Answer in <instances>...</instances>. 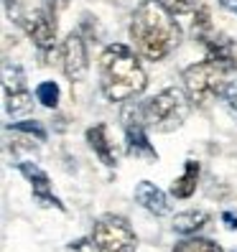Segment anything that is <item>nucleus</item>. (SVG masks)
<instances>
[{
  "label": "nucleus",
  "mask_w": 237,
  "mask_h": 252,
  "mask_svg": "<svg viewBox=\"0 0 237 252\" xmlns=\"http://www.w3.org/2000/svg\"><path fill=\"white\" fill-rule=\"evenodd\" d=\"M130 38L143 59H148V62H164L179 46L181 28L166 8H161L156 0H145L133 13Z\"/></svg>",
  "instance_id": "nucleus-1"
},
{
  "label": "nucleus",
  "mask_w": 237,
  "mask_h": 252,
  "mask_svg": "<svg viewBox=\"0 0 237 252\" xmlns=\"http://www.w3.org/2000/svg\"><path fill=\"white\" fill-rule=\"evenodd\" d=\"M100 84L110 102H128L145 90L148 77L130 46L110 43L100 56Z\"/></svg>",
  "instance_id": "nucleus-2"
},
{
  "label": "nucleus",
  "mask_w": 237,
  "mask_h": 252,
  "mask_svg": "<svg viewBox=\"0 0 237 252\" xmlns=\"http://www.w3.org/2000/svg\"><path fill=\"white\" fill-rule=\"evenodd\" d=\"M186 112H189V102L184 92L176 90V87L158 92L143 105L145 125L158 132H171L176 127H181V123L186 120Z\"/></svg>",
  "instance_id": "nucleus-3"
},
{
  "label": "nucleus",
  "mask_w": 237,
  "mask_h": 252,
  "mask_svg": "<svg viewBox=\"0 0 237 252\" xmlns=\"http://www.w3.org/2000/svg\"><path fill=\"white\" fill-rule=\"evenodd\" d=\"M225 71L227 69H222L217 62H212V59L186 66L181 79H184V87H186L189 102H194V105H206L214 94H222Z\"/></svg>",
  "instance_id": "nucleus-4"
},
{
  "label": "nucleus",
  "mask_w": 237,
  "mask_h": 252,
  "mask_svg": "<svg viewBox=\"0 0 237 252\" xmlns=\"http://www.w3.org/2000/svg\"><path fill=\"white\" fill-rule=\"evenodd\" d=\"M92 240L100 247V252H135L138 237L133 232V227L123 217L105 214L95 221Z\"/></svg>",
  "instance_id": "nucleus-5"
},
{
  "label": "nucleus",
  "mask_w": 237,
  "mask_h": 252,
  "mask_svg": "<svg viewBox=\"0 0 237 252\" xmlns=\"http://www.w3.org/2000/svg\"><path fill=\"white\" fill-rule=\"evenodd\" d=\"M123 125H125V138H128V153L145 160H158L156 148L145 135L148 125L143 117V105H128L123 110Z\"/></svg>",
  "instance_id": "nucleus-6"
},
{
  "label": "nucleus",
  "mask_w": 237,
  "mask_h": 252,
  "mask_svg": "<svg viewBox=\"0 0 237 252\" xmlns=\"http://www.w3.org/2000/svg\"><path fill=\"white\" fill-rule=\"evenodd\" d=\"M23 28H26V33L31 36V41L43 51H49L56 43V13H51L46 8H38L34 13H28L26 21H23Z\"/></svg>",
  "instance_id": "nucleus-7"
},
{
  "label": "nucleus",
  "mask_w": 237,
  "mask_h": 252,
  "mask_svg": "<svg viewBox=\"0 0 237 252\" xmlns=\"http://www.w3.org/2000/svg\"><path fill=\"white\" fill-rule=\"evenodd\" d=\"M62 66H64V74L71 82H79L87 74L90 59H87V46H84L82 33L71 31L64 38V43H62Z\"/></svg>",
  "instance_id": "nucleus-8"
},
{
  "label": "nucleus",
  "mask_w": 237,
  "mask_h": 252,
  "mask_svg": "<svg viewBox=\"0 0 237 252\" xmlns=\"http://www.w3.org/2000/svg\"><path fill=\"white\" fill-rule=\"evenodd\" d=\"M18 171L28 179V184H31V189H34V199H36L38 204H43V206H56V209L64 212V204L51 194V184H49L46 171H41L36 163H18Z\"/></svg>",
  "instance_id": "nucleus-9"
},
{
  "label": "nucleus",
  "mask_w": 237,
  "mask_h": 252,
  "mask_svg": "<svg viewBox=\"0 0 237 252\" xmlns=\"http://www.w3.org/2000/svg\"><path fill=\"white\" fill-rule=\"evenodd\" d=\"M135 201L143 206V209H148L151 214H158V217L161 214H169V209H171L169 196L156 184H151V181H140L135 186Z\"/></svg>",
  "instance_id": "nucleus-10"
},
{
  "label": "nucleus",
  "mask_w": 237,
  "mask_h": 252,
  "mask_svg": "<svg viewBox=\"0 0 237 252\" xmlns=\"http://www.w3.org/2000/svg\"><path fill=\"white\" fill-rule=\"evenodd\" d=\"M206 46V54H209L212 62H217L222 69H235L237 66V49L235 43L225 36H212L204 41Z\"/></svg>",
  "instance_id": "nucleus-11"
},
{
  "label": "nucleus",
  "mask_w": 237,
  "mask_h": 252,
  "mask_svg": "<svg viewBox=\"0 0 237 252\" xmlns=\"http://www.w3.org/2000/svg\"><path fill=\"white\" fill-rule=\"evenodd\" d=\"M87 143H90V148L97 153V158L105 163V166H115L117 163V153H115V148L107 138V127L102 123L87 130Z\"/></svg>",
  "instance_id": "nucleus-12"
},
{
  "label": "nucleus",
  "mask_w": 237,
  "mask_h": 252,
  "mask_svg": "<svg viewBox=\"0 0 237 252\" xmlns=\"http://www.w3.org/2000/svg\"><path fill=\"white\" fill-rule=\"evenodd\" d=\"M197 184H199V163L197 160H186L184 173L171 184V194L176 199H189L197 191Z\"/></svg>",
  "instance_id": "nucleus-13"
},
{
  "label": "nucleus",
  "mask_w": 237,
  "mask_h": 252,
  "mask_svg": "<svg viewBox=\"0 0 237 252\" xmlns=\"http://www.w3.org/2000/svg\"><path fill=\"white\" fill-rule=\"evenodd\" d=\"M206 219H209V214H206V212L189 209V212H181V214L173 217V229L179 232V234H194V232H199L206 224Z\"/></svg>",
  "instance_id": "nucleus-14"
},
{
  "label": "nucleus",
  "mask_w": 237,
  "mask_h": 252,
  "mask_svg": "<svg viewBox=\"0 0 237 252\" xmlns=\"http://www.w3.org/2000/svg\"><path fill=\"white\" fill-rule=\"evenodd\" d=\"M3 84H5V97L16 94V92H26V74L18 64H3Z\"/></svg>",
  "instance_id": "nucleus-15"
},
{
  "label": "nucleus",
  "mask_w": 237,
  "mask_h": 252,
  "mask_svg": "<svg viewBox=\"0 0 237 252\" xmlns=\"http://www.w3.org/2000/svg\"><path fill=\"white\" fill-rule=\"evenodd\" d=\"M173 252H225V250H222L217 242L206 240V237H189V240L176 245Z\"/></svg>",
  "instance_id": "nucleus-16"
},
{
  "label": "nucleus",
  "mask_w": 237,
  "mask_h": 252,
  "mask_svg": "<svg viewBox=\"0 0 237 252\" xmlns=\"http://www.w3.org/2000/svg\"><path fill=\"white\" fill-rule=\"evenodd\" d=\"M194 36L204 43L206 38L214 36V28H212V18H209V10H206L204 5L194 13Z\"/></svg>",
  "instance_id": "nucleus-17"
},
{
  "label": "nucleus",
  "mask_w": 237,
  "mask_h": 252,
  "mask_svg": "<svg viewBox=\"0 0 237 252\" xmlns=\"http://www.w3.org/2000/svg\"><path fill=\"white\" fill-rule=\"evenodd\" d=\"M31 107H34V99L28 92H16V94L5 97V110L10 115H26V112H31Z\"/></svg>",
  "instance_id": "nucleus-18"
},
{
  "label": "nucleus",
  "mask_w": 237,
  "mask_h": 252,
  "mask_svg": "<svg viewBox=\"0 0 237 252\" xmlns=\"http://www.w3.org/2000/svg\"><path fill=\"white\" fill-rule=\"evenodd\" d=\"M36 99L41 102L43 107L54 110L59 105V87H56V82H41L36 87Z\"/></svg>",
  "instance_id": "nucleus-19"
},
{
  "label": "nucleus",
  "mask_w": 237,
  "mask_h": 252,
  "mask_svg": "<svg viewBox=\"0 0 237 252\" xmlns=\"http://www.w3.org/2000/svg\"><path fill=\"white\" fill-rule=\"evenodd\" d=\"M222 99H225L227 110L237 117V79L235 82H225V87H222Z\"/></svg>",
  "instance_id": "nucleus-20"
},
{
  "label": "nucleus",
  "mask_w": 237,
  "mask_h": 252,
  "mask_svg": "<svg viewBox=\"0 0 237 252\" xmlns=\"http://www.w3.org/2000/svg\"><path fill=\"white\" fill-rule=\"evenodd\" d=\"M161 8H166L171 16H184L191 10V0H156Z\"/></svg>",
  "instance_id": "nucleus-21"
},
{
  "label": "nucleus",
  "mask_w": 237,
  "mask_h": 252,
  "mask_svg": "<svg viewBox=\"0 0 237 252\" xmlns=\"http://www.w3.org/2000/svg\"><path fill=\"white\" fill-rule=\"evenodd\" d=\"M13 130H16V132H28V135H36L38 140H46V130H43L38 123H34V120L16 123V125H13Z\"/></svg>",
  "instance_id": "nucleus-22"
},
{
  "label": "nucleus",
  "mask_w": 237,
  "mask_h": 252,
  "mask_svg": "<svg viewBox=\"0 0 237 252\" xmlns=\"http://www.w3.org/2000/svg\"><path fill=\"white\" fill-rule=\"evenodd\" d=\"M67 250H69V252H97L100 247H97V245H92L90 240H77L74 245H69Z\"/></svg>",
  "instance_id": "nucleus-23"
},
{
  "label": "nucleus",
  "mask_w": 237,
  "mask_h": 252,
  "mask_svg": "<svg viewBox=\"0 0 237 252\" xmlns=\"http://www.w3.org/2000/svg\"><path fill=\"white\" fill-rule=\"evenodd\" d=\"M222 221H225V227H227V229H237V214L225 212V214H222Z\"/></svg>",
  "instance_id": "nucleus-24"
},
{
  "label": "nucleus",
  "mask_w": 237,
  "mask_h": 252,
  "mask_svg": "<svg viewBox=\"0 0 237 252\" xmlns=\"http://www.w3.org/2000/svg\"><path fill=\"white\" fill-rule=\"evenodd\" d=\"M222 5H225L230 13H237V0H219Z\"/></svg>",
  "instance_id": "nucleus-25"
},
{
  "label": "nucleus",
  "mask_w": 237,
  "mask_h": 252,
  "mask_svg": "<svg viewBox=\"0 0 237 252\" xmlns=\"http://www.w3.org/2000/svg\"><path fill=\"white\" fill-rule=\"evenodd\" d=\"M232 252H237V250H232Z\"/></svg>",
  "instance_id": "nucleus-26"
}]
</instances>
